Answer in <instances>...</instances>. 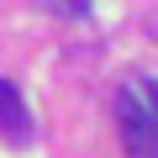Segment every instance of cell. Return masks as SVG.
<instances>
[{
    "label": "cell",
    "instance_id": "6da1fadb",
    "mask_svg": "<svg viewBox=\"0 0 158 158\" xmlns=\"http://www.w3.org/2000/svg\"><path fill=\"white\" fill-rule=\"evenodd\" d=\"M116 116L121 121H153L158 116V79L153 74H127L116 85Z\"/></svg>",
    "mask_w": 158,
    "mask_h": 158
},
{
    "label": "cell",
    "instance_id": "3957f363",
    "mask_svg": "<svg viewBox=\"0 0 158 158\" xmlns=\"http://www.w3.org/2000/svg\"><path fill=\"white\" fill-rule=\"evenodd\" d=\"M42 6H48L53 16H63V21H74V16H90L95 0H42Z\"/></svg>",
    "mask_w": 158,
    "mask_h": 158
},
{
    "label": "cell",
    "instance_id": "7a4b0ae2",
    "mask_svg": "<svg viewBox=\"0 0 158 158\" xmlns=\"http://www.w3.org/2000/svg\"><path fill=\"white\" fill-rule=\"evenodd\" d=\"M0 132L11 142H32V111H27V100L11 79H0Z\"/></svg>",
    "mask_w": 158,
    "mask_h": 158
}]
</instances>
